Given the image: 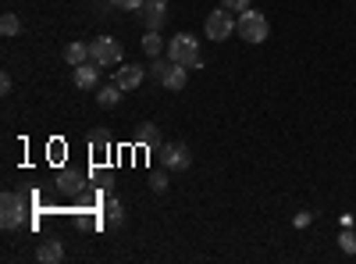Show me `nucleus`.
<instances>
[{
  "instance_id": "nucleus-15",
  "label": "nucleus",
  "mask_w": 356,
  "mask_h": 264,
  "mask_svg": "<svg viewBox=\"0 0 356 264\" xmlns=\"http://www.w3.org/2000/svg\"><path fill=\"white\" fill-rule=\"evenodd\" d=\"M0 33H4V36H18L21 33V21H18V15H4V18H0Z\"/></svg>"
},
{
  "instance_id": "nucleus-19",
  "label": "nucleus",
  "mask_w": 356,
  "mask_h": 264,
  "mask_svg": "<svg viewBox=\"0 0 356 264\" xmlns=\"http://www.w3.org/2000/svg\"><path fill=\"white\" fill-rule=\"evenodd\" d=\"M111 4L121 11H143V0H111Z\"/></svg>"
},
{
  "instance_id": "nucleus-13",
  "label": "nucleus",
  "mask_w": 356,
  "mask_h": 264,
  "mask_svg": "<svg viewBox=\"0 0 356 264\" xmlns=\"http://www.w3.org/2000/svg\"><path fill=\"white\" fill-rule=\"evenodd\" d=\"M64 61H68L71 68H75V64H86V61H89V46H86V43H68V46H64Z\"/></svg>"
},
{
  "instance_id": "nucleus-1",
  "label": "nucleus",
  "mask_w": 356,
  "mask_h": 264,
  "mask_svg": "<svg viewBox=\"0 0 356 264\" xmlns=\"http://www.w3.org/2000/svg\"><path fill=\"white\" fill-rule=\"evenodd\" d=\"M150 79L161 82L164 89H186L189 68H186V64H175V61H161V58H154V64H150Z\"/></svg>"
},
{
  "instance_id": "nucleus-25",
  "label": "nucleus",
  "mask_w": 356,
  "mask_h": 264,
  "mask_svg": "<svg viewBox=\"0 0 356 264\" xmlns=\"http://www.w3.org/2000/svg\"><path fill=\"white\" fill-rule=\"evenodd\" d=\"M0 93H11V76H0Z\"/></svg>"
},
{
  "instance_id": "nucleus-3",
  "label": "nucleus",
  "mask_w": 356,
  "mask_h": 264,
  "mask_svg": "<svg viewBox=\"0 0 356 264\" xmlns=\"http://www.w3.org/2000/svg\"><path fill=\"white\" fill-rule=\"evenodd\" d=\"M235 33L246 39V43H264L271 36V21L260 15V11H242L239 21H235Z\"/></svg>"
},
{
  "instance_id": "nucleus-9",
  "label": "nucleus",
  "mask_w": 356,
  "mask_h": 264,
  "mask_svg": "<svg viewBox=\"0 0 356 264\" xmlns=\"http://www.w3.org/2000/svg\"><path fill=\"white\" fill-rule=\"evenodd\" d=\"M75 86H79V89H96L100 86V64L96 61L75 64Z\"/></svg>"
},
{
  "instance_id": "nucleus-24",
  "label": "nucleus",
  "mask_w": 356,
  "mask_h": 264,
  "mask_svg": "<svg viewBox=\"0 0 356 264\" xmlns=\"http://www.w3.org/2000/svg\"><path fill=\"white\" fill-rule=\"evenodd\" d=\"M107 143H111L107 132H93V147H107Z\"/></svg>"
},
{
  "instance_id": "nucleus-4",
  "label": "nucleus",
  "mask_w": 356,
  "mask_h": 264,
  "mask_svg": "<svg viewBox=\"0 0 356 264\" xmlns=\"http://www.w3.org/2000/svg\"><path fill=\"white\" fill-rule=\"evenodd\" d=\"M89 61H96L100 68H111V64H121V43L114 36H96L89 43Z\"/></svg>"
},
{
  "instance_id": "nucleus-10",
  "label": "nucleus",
  "mask_w": 356,
  "mask_h": 264,
  "mask_svg": "<svg viewBox=\"0 0 356 264\" xmlns=\"http://www.w3.org/2000/svg\"><path fill=\"white\" fill-rule=\"evenodd\" d=\"M143 79H146V71H143V68H136V64H125V68H118V71H114V82H118L121 89H136Z\"/></svg>"
},
{
  "instance_id": "nucleus-23",
  "label": "nucleus",
  "mask_w": 356,
  "mask_h": 264,
  "mask_svg": "<svg viewBox=\"0 0 356 264\" xmlns=\"http://www.w3.org/2000/svg\"><path fill=\"white\" fill-rule=\"evenodd\" d=\"M310 222H314V214H310V211H303V214H296V229H307Z\"/></svg>"
},
{
  "instance_id": "nucleus-12",
  "label": "nucleus",
  "mask_w": 356,
  "mask_h": 264,
  "mask_svg": "<svg viewBox=\"0 0 356 264\" xmlns=\"http://www.w3.org/2000/svg\"><path fill=\"white\" fill-rule=\"evenodd\" d=\"M121 93H125V89H121L118 82H111V86H96V104H100V107H114V104L121 100Z\"/></svg>"
},
{
  "instance_id": "nucleus-21",
  "label": "nucleus",
  "mask_w": 356,
  "mask_h": 264,
  "mask_svg": "<svg viewBox=\"0 0 356 264\" xmlns=\"http://www.w3.org/2000/svg\"><path fill=\"white\" fill-rule=\"evenodd\" d=\"M150 189H154V193H168V179L164 175H150Z\"/></svg>"
},
{
  "instance_id": "nucleus-22",
  "label": "nucleus",
  "mask_w": 356,
  "mask_h": 264,
  "mask_svg": "<svg viewBox=\"0 0 356 264\" xmlns=\"http://www.w3.org/2000/svg\"><path fill=\"white\" fill-rule=\"evenodd\" d=\"M61 186L68 189V193H75V189L82 186V179H75V175H64V179H61Z\"/></svg>"
},
{
  "instance_id": "nucleus-6",
  "label": "nucleus",
  "mask_w": 356,
  "mask_h": 264,
  "mask_svg": "<svg viewBox=\"0 0 356 264\" xmlns=\"http://www.w3.org/2000/svg\"><path fill=\"white\" fill-rule=\"evenodd\" d=\"M157 154H161V164L171 168V172H186V168L193 164V154H189L186 143H164Z\"/></svg>"
},
{
  "instance_id": "nucleus-11",
  "label": "nucleus",
  "mask_w": 356,
  "mask_h": 264,
  "mask_svg": "<svg viewBox=\"0 0 356 264\" xmlns=\"http://www.w3.org/2000/svg\"><path fill=\"white\" fill-rule=\"evenodd\" d=\"M36 257H39L43 264H57V261L64 257V247L57 243V239H46V243H39V250H36Z\"/></svg>"
},
{
  "instance_id": "nucleus-16",
  "label": "nucleus",
  "mask_w": 356,
  "mask_h": 264,
  "mask_svg": "<svg viewBox=\"0 0 356 264\" xmlns=\"http://www.w3.org/2000/svg\"><path fill=\"white\" fill-rule=\"evenodd\" d=\"M121 222H125L121 204H118V200H107V225H111V229H121Z\"/></svg>"
},
{
  "instance_id": "nucleus-8",
  "label": "nucleus",
  "mask_w": 356,
  "mask_h": 264,
  "mask_svg": "<svg viewBox=\"0 0 356 264\" xmlns=\"http://www.w3.org/2000/svg\"><path fill=\"white\" fill-rule=\"evenodd\" d=\"M139 15L146 21V29H161L164 18H168V0H150V4H143Z\"/></svg>"
},
{
  "instance_id": "nucleus-17",
  "label": "nucleus",
  "mask_w": 356,
  "mask_h": 264,
  "mask_svg": "<svg viewBox=\"0 0 356 264\" xmlns=\"http://www.w3.org/2000/svg\"><path fill=\"white\" fill-rule=\"evenodd\" d=\"M136 143H143V147H154V143H157V125H143L139 136H136Z\"/></svg>"
},
{
  "instance_id": "nucleus-2",
  "label": "nucleus",
  "mask_w": 356,
  "mask_h": 264,
  "mask_svg": "<svg viewBox=\"0 0 356 264\" xmlns=\"http://www.w3.org/2000/svg\"><path fill=\"white\" fill-rule=\"evenodd\" d=\"M168 61L186 64V68H199V43L189 33H178L168 39Z\"/></svg>"
},
{
  "instance_id": "nucleus-14",
  "label": "nucleus",
  "mask_w": 356,
  "mask_h": 264,
  "mask_svg": "<svg viewBox=\"0 0 356 264\" xmlns=\"http://www.w3.org/2000/svg\"><path fill=\"white\" fill-rule=\"evenodd\" d=\"M143 51H146L150 58H161V51H164L161 29H146V36H143Z\"/></svg>"
},
{
  "instance_id": "nucleus-7",
  "label": "nucleus",
  "mask_w": 356,
  "mask_h": 264,
  "mask_svg": "<svg viewBox=\"0 0 356 264\" xmlns=\"http://www.w3.org/2000/svg\"><path fill=\"white\" fill-rule=\"evenodd\" d=\"M25 218V200L18 193H4V200H0V225L4 229H18Z\"/></svg>"
},
{
  "instance_id": "nucleus-18",
  "label": "nucleus",
  "mask_w": 356,
  "mask_h": 264,
  "mask_svg": "<svg viewBox=\"0 0 356 264\" xmlns=\"http://www.w3.org/2000/svg\"><path fill=\"white\" fill-rule=\"evenodd\" d=\"M339 247H342L346 254H356V236H353V232H342V236H339Z\"/></svg>"
},
{
  "instance_id": "nucleus-5",
  "label": "nucleus",
  "mask_w": 356,
  "mask_h": 264,
  "mask_svg": "<svg viewBox=\"0 0 356 264\" xmlns=\"http://www.w3.org/2000/svg\"><path fill=\"white\" fill-rule=\"evenodd\" d=\"M232 33H235V18H232V11H228V8L211 11V18H207V39L221 43V39H228Z\"/></svg>"
},
{
  "instance_id": "nucleus-20",
  "label": "nucleus",
  "mask_w": 356,
  "mask_h": 264,
  "mask_svg": "<svg viewBox=\"0 0 356 264\" xmlns=\"http://www.w3.org/2000/svg\"><path fill=\"white\" fill-rule=\"evenodd\" d=\"M221 8H228V11H249V0H221Z\"/></svg>"
}]
</instances>
